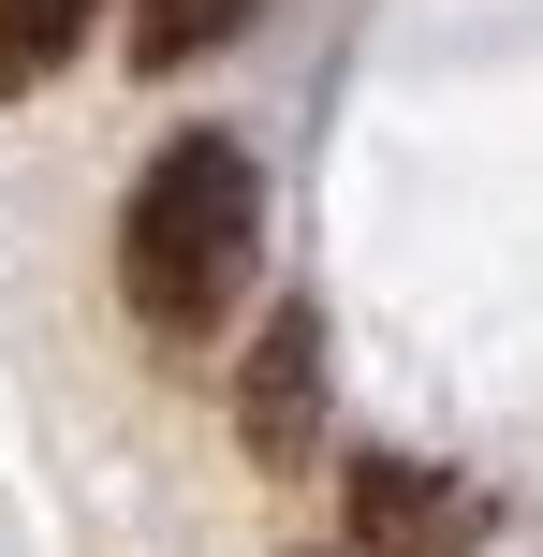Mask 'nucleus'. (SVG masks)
Listing matches in <instances>:
<instances>
[{
    "mask_svg": "<svg viewBox=\"0 0 543 557\" xmlns=\"http://www.w3.org/2000/svg\"><path fill=\"white\" fill-rule=\"evenodd\" d=\"M235 441H250V470H309L323 455V308H264L250 367H235Z\"/></svg>",
    "mask_w": 543,
    "mask_h": 557,
    "instance_id": "obj_3",
    "label": "nucleus"
},
{
    "mask_svg": "<svg viewBox=\"0 0 543 557\" xmlns=\"http://www.w3.org/2000/svg\"><path fill=\"white\" fill-rule=\"evenodd\" d=\"M338 513H353V543H368V557H470V543L499 529L485 484H470V470H427V455H353Z\"/></svg>",
    "mask_w": 543,
    "mask_h": 557,
    "instance_id": "obj_2",
    "label": "nucleus"
},
{
    "mask_svg": "<svg viewBox=\"0 0 543 557\" xmlns=\"http://www.w3.org/2000/svg\"><path fill=\"white\" fill-rule=\"evenodd\" d=\"M250 250H264V176H250L235 133H176L133 176V206H118V294H133V323L162 352H192V337L235 323Z\"/></svg>",
    "mask_w": 543,
    "mask_h": 557,
    "instance_id": "obj_1",
    "label": "nucleus"
},
{
    "mask_svg": "<svg viewBox=\"0 0 543 557\" xmlns=\"http://www.w3.org/2000/svg\"><path fill=\"white\" fill-rule=\"evenodd\" d=\"M250 15L264 0H133V74H192V59H221Z\"/></svg>",
    "mask_w": 543,
    "mask_h": 557,
    "instance_id": "obj_4",
    "label": "nucleus"
},
{
    "mask_svg": "<svg viewBox=\"0 0 543 557\" xmlns=\"http://www.w3.org/2000/svg\"><path fill=\"white\" fill-rule=\"evenodd\" d=\"M88 15H103V0H0V103H29V88L88 45Z\"/></svg>",
    "mask_w": 543,
    "mask_h": 557,
    "instance_id": "obj_5",
    "label": "nucleus"
}]
</instances>
